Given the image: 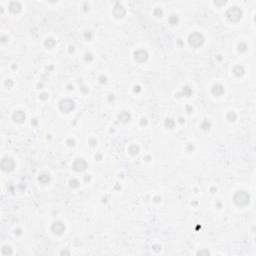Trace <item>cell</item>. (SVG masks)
Returning <instances> with one entry per match:
<instances>
[{"label": "cell", "instance_id": "6da1fadb", "mask_svg": "<svg viewBox=\"0 0 256 256\" xmlns=\"http://www.w3.org/2000/svg\"><path fill=\"white\" fill-rule=\"evenodd\" d=\"M249 195L245 191H238L234 195V202L240 206L247 205L249 203Z\"/></svg>", "mask_w": 256, "mask_h": 256}, {"label": "cell", "instance_id": "7a4b0ae2", "mask_svg": "<svg viewBox=\"0 0 256 256\" xmlns=\"http://www.w3.org/2000/svg\"><path fill=\"white\" fill-rule=\"evenodd\" d=\"M189 43L190 45H192L193 47H198L200 45H202L203 42H204V37L200 33H192L190 36H189Z\"/></svg>", "mask_w": 256, "mask_h": 256}, {"label": "cell", "instance_id": "3957f363", "mask_svg": "<svg viewBox=\"0 0 256 256\" xmlns=\"http://www.w3.org/2000/svg\"><path fill=\"white\" fill-rule=\"evenodd\" d=\"M241 15H242V11L238 7H232L226 13L227 18L231 21H238L241 18Z\"/></svg>", "mask_w": 256, "mask_h": 256}, {"label": "cell", "instance_id": "277c9868", "mask_svg": "<svg viewBox=\"0 0 256 256\" xmlns=\"http://www.w3.org/2000/svg\"><path fill=\"white\" fill-rule=\"evenodd\" d=\"M59 107L63 112H69L74 108V102L70 99H63L60 101Z\"/></svg>", "mask_w": 256, "mask_h": 256}, {"label": "cell", "instance_id": "5b68a950", "mask_svg": "<svg viewBox=\"0 0 256 256\" xmlns=\"http://www.w3.org/2000/svg\"><path fill=\"white\" fill-rule=\"evenodd\" d=\"M73 168H74V170H76L78 172L84 171L87 168V162L82 158H77L74 162H73Z\"/></svg>", "mask_w": 256, "mask_h": 256}, {"label": "cell", "instance_id": "8992f818", "mask_svg": "<svg viewBox=\"0 0 256 256\" xmlns=\"http://www.w3.org/2000/svg\"><path fill=\"white\" fill-rule=\"evenodd\" d=\"M1 167L4 171H11L14 168V161L11 158L5 157L1 161Z\"/></svg>", "mask_w": 256, "mask_h": 256}, {"label": "cell", "instance_id": "52a82bcc", "mask_svg": "<svg viewBox=\"0 0 256 256\" xmlns=\"http://www.w3.org/2000/svg\"><path fill=\"white\" fill-rule=\"evenodd\" d=\"M64 230H65V225H64L61 221L54 222V223L52 224V226H51V231H52L54 234L60 235V234H62V233L64 232Z\"/></svg>", "mask_w": 256, "mask_h": 256}, {"label": "cell", "instance_id": "ba28073f", "mask_svg": "<svg viewBox=\"0 0 256 256\" xmlns=\"http://www.w3.org/2000/svg\"><path fill=\"white\" fill-rule=\"evenodd\" d=\"M134 58L138 62H144L148 58V53L145 50H142V49L137 50V51L134 52Z\"/></svg>", "mask_w": 256, "mask_h": 256}, {"label": "cell", "instance_id": "9c48e42d", "mask_svg": "<svg viewBox=\"0 0 256 256\" xmlns=\"http://www.w3.org/2000/svg\"><path fill=\"white\" fill-rule=\"evenodd\" d=\"M13 119L16 122L22 123L25 120V113L23 111H15L13 113Z\"/></svg>", "mask_w": 256, "mask_h": 256}, {"label": "cell", "instance_id": "30bf717a", "mask_svg": "<svg viewBox=\"0 0 256 256\" xmlns=\"http://www.w3.org/2000/svg\"><path fill=\"white\" fill-rule=\"evenodd\" d=\"M223 92H224V88L220 84H215L212 87V93L214 95H221V94H223Z\"/></svg>", "mask_w": 256, "mask_h": 256}, {"label": "cell", "instance_id": "8fae6325", "mask_svg": "<svg viewBox=\"0 0 256 256\" xmlns=\"http://www.w3.org/2000/svg\"><path fill=\"white\" fill-rule=\"evenodd\" d=\"M130 117H131L130 113H129V112H127V111H122V112H120L119 115H118L119 120L122 121V122H127L128 120L130 119Z\"/></svg>", "mask_w": 256, "mask_h": 256}, {"label": "cell", "instance_id": "7c38bea8", "mask_svg": "<svg viewBox=\"0 0 256 256\" xmlns=\"http://www.w3.org/2000/svg\"><path fill=\"white\" fill-rule=\"evenodd\" d=\"M113 13H114V15L116 16V17H123L124 16V14H125V10H124V8L122 7V6H116L115 8H114V10H113Z\"/></svg>", "mask_w": 256, "mask_h": 256}, {"label": "cell", "instance_id": "4fadbf2b", "mask_svg": "<svg viewBox=\"0 0 256 256\" xmlns=\"http://www.w3.org/2000/svg\"><path fill=\"white\" fill-rule=\"evenodd\" d=\"M233 72H234V74H235V75H237V76H241V75L244 74V68H243L242 66H240V65L235 66L234 69H233Z\"/></svg>", "mask_w": 256, "mask_h": 256}, {"label": "cell", "instance_id": "5bb4252c", "mask_svg": "<svg viewBox=\"0 0 256 256\" xmlns=\"http://www.w3.org/2000/svg\"><path fill=\"white\" fill-rule=\"evenodd\" d=\"M38 180L41 182V183L46 184V183H48V182L50 181V176L48 174H41V175H39Z\"/></svg>", "mask_w": 256, "mask_h": 256}, {"label": "cell", "instance_id": "9a60e30c", "mask_svg": "<svg viewBox=\"0 0 256 256\" xmlns=\"http://www.w3.org/2000/svg\"><path fill=\"white\" fill-rule=\"evenodd\" d=\"M20 4L19 3H16V2H12L11 4H10V7H9V9H10V11H12V12H18L20 10Z\"/></svg>", "mask_w": 256, "mask_h": 256}, {"label": "cell", "instance_id": "2e32d148", "mask_svg": "<svg viewBox=\"0 0 256 256\" xmlns=\"http://www.w3.org/2000/svg\"><path fill=\"white\" fill-rule=\"evenodd\" d=\"M128 150H129V152H130L131 154L135 155V154H137V153L139 152V147H138L137 145H131Z\"/></svg>", "mask_w": 256, "mask_h": 256}, {"label": "cell", "instance_id": "e0dca14e", "mask_svg": "<svg viewBox=\"0 0 256 256\" xmlns=\"http://www.w3.org/2000/svg\"><path fill=\"white\" fill-rule=\"evenodd\" d=\"M1 253L3 255H11L12 254V249L9 247V246H4L2 249H1Z\"/></svg>", "mask_w": 256, "mask_h": 256}, {"label": "cell", "instance_id": "ac0fdd59", "mask_svg": "<svg viewBox=\"0 0 256 256\" xmlns=\"http://www.w3.org/2000/svg\"><path fill=\"white\" fill-rule=\"evenodd\" d=\"M55 40H54L53 38H48V39H46V41H45V46H47V47H53L54 45H55Z\"/></svg>", "mask_w": 256, "mask_h": 256}, {"label": "cell", "instance_id": "d6986e66", "mask_svg": "<svg viewBox=\"0 0 256 256\" xmlns=\"http://www.w3.org/2000/svg\"><path fill=\"white\" fill-rule=\"evenodd\" d=\"M174 124H175V122H174V120H172L171 118H167L166 121H165V125H166L168 128H172V127L174 126Z\"/></svg>", "mask_w": 256, "mask_h": 256}, {"label": "cell", "instance_id": "ffe728a7", "mask_svg": "<svg viewBox=\"0 0 256 256\" xmlns=\"http://www.w3.org/2000/svg\"><path fill=\"white\" fill-rule=\"evenodd\" d=\"M183 93H184V95H186V96H189V95L192 93V90L190 89V87H188V86H185V87L183 88Z\"/></svg>", "mask_w": 256, "mask_h": 256}, {"label": "cell", "instance_id": "44dd1931", "mask_svg": "<svg viewBox=\"0 0 256 256\" xmlns=\"http://www.w3.org/2000/svg\"><path fill=\"white\" fill-rule=\"evenodd\" d=\"M227 119H228L229 121H234V120L236 119V114H235L234 112H229V113L227 114Z\"/></svg>", "mask_w": 256, "mask_h": 256}, {"label": "cell", "instance_id": "7402d4cb", "mask_svg": "<svg viewBox=\"0 0 256 256\" xmlns=\"http://www.w3.org/2000/svg\"><path fill=\"white\" fill-rule=\"evenodd\" d=\"M246 48H247V45H246L245 43H243V42L239 43V45H238V49H239V51L244 52V51L246 50Z\"/></svg>", "mask_w": 256, "mask_h": 256}, {"label": "cell", "instance_id": "603a6c76", "mask_svg": "<svg viewBox=\"0 0 256 256\" xmlns=\"http://www.w3.org/2000/svg\"><path fill=\"white\" fill-rule=\"evenodd\" d=\"M201 127H202L204 130H207V129H209V128H210V123L208 121H204L202 124H201Z\"/></svg>", "mask_w": 256, "mask_h": 256}, {"label": "cell", "instance_id": "cb8c5ba5", "mask_svg": "<svg viewBox=\"0 0 256 256\" xmlns=\"http://www.w3.org/2000/svg\"><path fill=\"white\" fill-rule=\"evenodd\" d=\"M169 22H170L172 25H174V24H176V23L178 22V18H177L176 16H172V17L169 18Z\"/></svg>", "mask_w": 256, "mask_h": 256}, {"label": "cell", "instance_id": "d4e9b609", "mask_svg": "<svg viewBox=\"0 0 256 256\" xmlns=\"http://www.w3.org/2000/svg\"><path fill=\"white\" fill-rule=\"evenodd\" d=\"M78 184H79V182L77 180H75V179H73V180L70 181V186L71 187H77Z\"/></svg>", "mask_w": 256, "mask_h": 256}, {"label": "cell", "instance_id": "484cf974", "mask_svg": "<svg viewBox=\"0 0 256 256\" xmlns=\"http://www.w3.org/2000/svg\"><path fill=\"white\" fill-rule=\"evenodd\" d=\"M202 254H205V255H209V251L208 250H201V251H198L197 252V255H202Z\"/></svg>", "mask_w": 256, "mask_h": 256}, {"label": "cell", "instance_id": "4316f807", "mask_svg": "<svg viewBox=\"0 0 256 256\" xmlns=\"http://www.w3.org/2000/svg\"><path fill=\"white\" fill-rule=\"evenodd\" d=\"M85 56H86V57H85V59H86L87 61H91V60H92V59H93L92 55H91V54H90V53H87V54H86V55H85Z\"/></svg>", "mask_w": 256, "mask_h": 256}, {"label": "cell", "instance_id": "83f0119b", "mask_svg": "<svg viewBox=\"0 0 256 256\" xmlns=\"http://www.w3.org/2000/svg\"><path fill=\"white\" fill-rule=\"evenodd\" d=\"M91 37H92V33H91V32H88V31H87V32L85 33V38H87L88 40H90V39H91Z\"/></svg>", "mask_w": 256, "mask_h": 256}, {"label": "cell", "instance_id": "f1b7e54d", "mask_svg": "<svg viewBox=\"0 0 256 256\" xmlns=\"http://www.w3.org/2000/svg\"><path fill=\"white\" fill-rule=\"evenodd\" d=\"M67 143H68V144H69L70 146H73V145H74V144H75V141H74V140H73V139H69V140L67 141Z\"/></svg>", "mask_w": 256, "mask_h": 256}, {"label": "cell", "instance_id": "f546056e", "mask_svg": "<svg viewBox=\"0 0 256 256\" xmlns=\"http://www.w3.org/2000/svg\"><path fill=\"white\" fill-rule=\"evenodd\" d=\"M12 84H13V83H12V81H11L10 79H9V80H7V81L5 82V85H6V86H8V87H11V86H12Z\"/></svg>", "mask_w": 256, "mask_h": 256}, {"label": "cell", "instance_id": "4dcf8cb0", "mask_svg": "<svg viewBox=\"0 0 256 256\" xmlns=\"http://www.w3.org/2000/svg\"><path fill=\"white\" fill-rule=\"evenodd\" d=\"M40 98H41V99H43V100H45V99H47V98H48V95H47L46 93H43V94H41V95H40Z\"/></svg>", "mask_w": 256, "mask_h": 256}, {"label": "cell", "instance_id": "1f68e13d", "mask_svg": "<svg viewBox=\"0 0 256 256\" xmlns=\"http://www.w3.org/2000/svg\"><path fill=\"white\" fill-rule=\"evenodd\" d=\"M100 82L101 83H105L106 82V77L105 76H101L100 77Z\"/></svg>", "mask_w": 256, "mask_h": 256}, {"label": "cell", "instance_id": "d6a6232c", "mask_svg": "<svg viewBox=\"0 0 256 256\" xmlns=\"http://www.w3.org/2000/svg\"><path fill=\"white\" fill-rule=\"evenodd\" d=\"M140 90H141V89H140V86H135V87H134V91H135V92H139Z\"/></svg>", "mask_w": 256, "mask_h": 256}, {"label": "cell", "instance_id": "836d02e7", "mask_svg": "<svg viewBox=\"0 0 256 256\" xmlns=\"http://www.w3.org/2000/svg\"><path fill=\"white\" fill-rule=\"evenodd\" d=\"M15 234H17V235H20V234H21V230H20V229L15 230Z\"/></svg>", "mask_w": 256, "mask_h": 256}, {"label": "cell", "instance_id": "e575fe53", "mask_svg": "<svg viewBox=\"0 0 256 256\" xmlns=\"http://www.w3.org/2000/svg\"><path fill=\"white\" fill-rule=\"evenodd\" d=\"M61 254H68V255H69L70 252H68V251H64V250H63V251H61Z\"/></svg>", "mask_w": 256, "mask_h": 256}, {"label": "cell", "instance_id": "d590c367", "mask_svg": "<svg viewBox=\"0 0 256 256\" xmlns=\"http://www.w3.org/2000/svg\"><path fill=\"white\" fill-rule=\"evenodd\" d=\"M85 88H86V87H82V91H83V92H87V91H88V89H85Z\"/></svg>", "mask_w": 256, "mask_h": 256}]
</instances>
